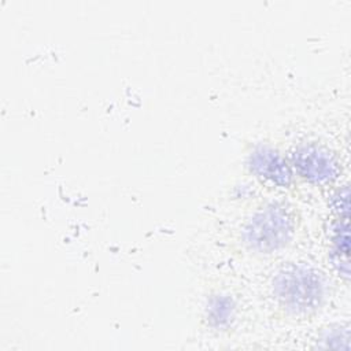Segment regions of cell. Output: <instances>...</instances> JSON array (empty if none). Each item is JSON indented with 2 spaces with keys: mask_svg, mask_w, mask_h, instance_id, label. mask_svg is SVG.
I'll return each instance as SVG.
<instances>
[{
  "mask_svg": "<svg viewBox=\"0 0 351 351\" xmlns=\"http://www.w3.org/2000/svg\"><path fill=\"white\" fill-rule=\"evenodd\" d=\"M234 307L232 300L226 296L214 298L208 304V318L214 326L226 325L233 317Z\"/></svg>",
  "mask_w": 351,
  "mask_h": 351,
  "instance_id": "cell-6",
  "label": "cell"
},
{
  "mask_svg": "<svg viewBox=\"0 0 351 351\" xmlns=\"http://www.w3.org/2000/svg\"><path fill=\"white\" fill-rule=\"evenodd\" d=\"M292 163L300 177L315 185L333 182L340 173V166L335 155L315 144L298 147L292 154Z\"/></svg>",
  "mask_w": 351,
  "mask_h": 351,
  "instance_id": "cell-3",
  "label": "cell"
},
{
  "mask_svg": "<svg viewBox=\"0 0 351 351\" xmlns=\"http://www.w3.org/2000/svg\"><path fill=\"white\" fill-rule=\"evenodd\" d=\"M295 232V217L284 204H270L252 215L244 229L245 243L258 252H273L285 247Z\"/></svg>",
  "mask_w": 351,
  "mask_h": 351,
  "instance_id": "cell-2",
  "label": "cell"
},
{
  "mask_svg": "<svg viewBox=\"0 0 351 351\" xmlns=\"http://www.w3.org/2000/svg\"><path fill=\"white\" fill-rule=\"evenodd\" d=\"M251 171L277 186H289L292 184V170L285 159L273 148L266 145L256 147L248 158Z\"/></svg>",
  "mask_w": 351,
  "mask_h": 351,
  "instance_id": "cell-4",
  "label": "cell"
},
{
  "mask_svg": "<svg viewBox=\"0 0 351 351\" xmlns=\"http://www.w3.org/2000/svg\"><path fill=\"white\" fill-rule=\"evenodd\" d=\"M333 207L340 215L348 217V213H350V189H348L347 185L343 189L337 191V193L333 196Z\"/></svg>",
  "mask_w": 351,
  "mask_h": 351,
  "instance_id": "cell-7",
  "label": "cell"
},
{
  "mask_svg": "<svg viewBox=\"0 0 351 351\" xmlns=\"http://www.w3.org/2000/svg\"><path fill=\"white\" fill-rule=\"evenodd\" d=\"M332 261L341 276H350V226L348 218L343 217L333 228Z\"/></svg>",
  "mask_w": 351,
  "mask_h": 351,
  "instance_id": "cell-5",
  "label": "cell"
},
{
  "mask_svg": "<svg viewBox=\"0 0 351 351\" xmlns=\"http://www.w3.org/2000/svg\"><path fill=\"white\" fill-rule=\"evenodd\" d=\"M274 296L288 313L300 315L318 308L325 296L322 277L304 265L284 267L274 278Z\"/></svg>",
  "mask_w": 351,
  "mask_h": 351,
  "instance_id": "cell-1",
  "label": "cell"
}]
</instances>
